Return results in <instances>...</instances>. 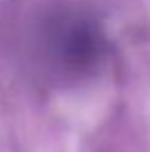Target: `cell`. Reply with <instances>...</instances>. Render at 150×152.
<instances>
[{
  "instance_id": "cell-1",
  "label": "cell",
  "mask_w": 150,
  "mask_h": 152,
  "mask_svg": "<svg viewBox=\"0 0 150 152\" xmlns=\"http://www.w3.org/2000/svg\"><path fill=\"white\" fill-rule=\"evenodd\" d=\"M106 38L97 22L82 13H62L51 18L42 31V66L53 80L71 82L86 77L102 64Z\"/></svg>"
}]
</instances>
